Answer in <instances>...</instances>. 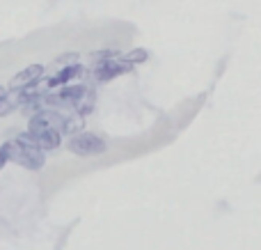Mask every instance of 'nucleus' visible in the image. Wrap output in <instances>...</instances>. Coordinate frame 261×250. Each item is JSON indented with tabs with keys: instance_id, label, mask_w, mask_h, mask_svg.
I'll return each instance as SVG.
<instances>
[{
	"instance_id": "obj_1",
	"label": "nucleus",
	"mask_w": 261,
	"mask_h": 250,
	"mask_svg": "<svg viewBox=\"0 0 261 250\" xmlns=\"http://www.w3.org/2000/svg\"><path fill=\"white\" fill-rule=\"evenodd\" d=\"M0 152L5 154L7 161H12V163L21 165V168H25V170H32V172L41 170L46 163V152L37 149L35 145H30V142L21 136L14 138V140H7L0 147Z\"/></svg>"
},
{
	"instance_id": "obj_2",
	"label": "nucleus",
	"mask_w": 261,
	"mask_h": 250,
	"mask_svg": "<svg viewBox=\"0 0 261 250\" xmlns=\"http://www.w3.org/2000/svg\"><path fill=\"white\" fill-rule=\"evenodd\" d=\"M92 60H94V64H92L90 73H92V78H94L96 83H110L113 78L122 76V73L133 71V67H130L128 62H124L122 55L115 53V51L92 53Z\"/></svg>"
},
{
	"instance_id": "obj_3",
	"label": "nucleus",
	"mask_w": 261,
	"mask_h": 250,
	"mask_svg": "<svg viewBox=\"0 0 261 250\" xmlns=\"http://www.w3.org/2000/svg\"><path fill=\"white\" fill-rule=\"evenodd\" d=\"M69 152L76 156H101L106 154V149H108V145H106V140H101L96 133H90V131H81L76 133V136H71V140H69Z\"/></svg>"
},
{
	"instance_id": "obj_4",
	"label": "nucleus",
	"mask_w": 261,
	"mask_h": 250,
	"mask_svg": "<svg viewBox=\"0 0 261 250\" xmlns=\"http://www.w3.org/2000/svg\"><path fill=\"white\" fill-rule=\"evenodd\" d=\"M44 71H46L44 64H30V67L21 69L9 81V90H30V87H37L44 81Z\"/></svg>"
},
{
	"instance_id": "obj_5",
	"label": "nucleus",
	"mask_w": 261,
	"mask_h": 250,
	"mask_svg": "<svg viewBox=\"0 0 261 250\" xmlns=\"http://www.w3.org/2000/svg\"><path fill=\"white\" fill-rule=\"evenodd\" d=\"M87 69L83 64H73V67H67V69H60L55 76H50L46 81V90H55V87H67L71 81L76 78H85Z\"/></svg>"
},
{
	"instance_id": "obj_6",
	"label": "nucleus",
	"mask_w": 261,
	"mask_h": 250,
	"mask_svg": "<svg viewBox=\"0 0 261 250\" xmlns=\"http://www.w3.org/2000/svg\"><path fill=\"white\" fill-rule=\"evenodd\" d=\"M94 106H96V92L92 90V87H85V92H83V96L76 101L73 110H76L78 117L85 119V115H90L92 110H94Z\"/></svg>"
},
{
	"instance_id": "obj_7",
	"label": "nucleus",
	"mask_w": 261,
	"mask_h": 250,
	"mask_svg": "<svg viewBox=\"0 0 261 250\" xmlns=\"http://www.w3.org/2000/svg\"><path fill=\"white\" fill-rule=\"evenodd\" d=\"M85 127V119L78 117V115H64V124H62V133H81Z\"/></svg>"
},
{
	"instance_id": "obj_8",
	"label": "nucleus",
	"mask_w": 261,
	"mask_h": 250,
	"mask_svg": "<svg viewBox=\"0 0 261 250\" xmlns=\"http://www.w3.org/2000/svg\"><path fill=\"white\" fill-rule=\"evenodd\" d=\"M73 64H81V55L78 53H64V55H58L53 62V67L58 69H67V67H73Z\"/></svg>"
},
{
	"instance_id": "obj_9",
	"label": "nucleus",
	"mask_w": 261,
	"mask_h": 250,
	"mask_svg": "<svg viewBox=\"0 0 261 250\" xmlns=\"http://www.w3.org/2000/svg\"><path fill=\"white\" fill-rule=\"evenodd\" d=\"M147 58H149V53H147L144 48H133V51H128L126 55H122V60H124V62H128L130 67L147 62Z\"/></svg>"
},
{
	"instance_id": "obj_10",
	"label": "nucleus",
	"mask_w": 261,
	"mask_h": 250,
	"mask_svg": "<svg viewBox=\"0 0 261 250\" xmlns=\"http://www.w3.org/2000/svg\"><path fill=\"white\" fill-rule=\"evenodd\" d=\"M5 163H7V159H5V154H3V152H0V170L5 168Z\"/></svg>"
},
{
	"instance_id": "obj_11",
	"label": "nucleus",
	"mask_w": 261,
	"mask_h": 250,
	"mask_svg": "<svg viewBox=\"0 0 261 250\" xmlns=\"http://www.w3.org/2000/svg\"><path fill=\"white\" fill-rule=\"evenodd\" d=\"M5 92H7V90H5V87H0V99H3V96H5Z\"/></svg>"
}]
</instances>
